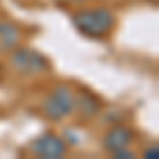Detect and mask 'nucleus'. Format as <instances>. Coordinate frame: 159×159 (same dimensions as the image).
I'll return each mask as SVG.
<instances>
[{
  "mask_svg": "<svg viewBox=\"0 0 159 159\" xmlns=\"http://www.w3.org/2000/svg\"><path fill=\"white\" fill-rule=\"evenodd\" d=\"M7 60H9L13 72L19 76H28V79L47 74L51 70V61L47 55H43L40 51L32 49V47H24V45H17L15 49L9 51Z\"/></svg>",
  "mask_w": 159,
  "mask_h": 159,
  "instance_id": "2",
  "label": "nucleus"
},
{
  "mask_svg": "<svg viewBox=\"0 0 159 159\" xmlns=\"http://www.w3.org/2000/svg\"><path fill=\"white\" fill-rule=\"evenodd\" d=\"M21 38H24V32L15 21L0 19V55H7L11 49L21 45Z\"/></svg>",
  "mask_w": 159,
  "mask_h": 159,
  "instance_id": "6",
  "label": "nucleus"
},
{
  "mask_svg": "<svg viewBox=\"0 0 159 159\" xmlns=\"http://www.w3.org/2000/svg\"><path fill=\"white\" fill-rule=\"evenodd\" d=\"M142 157L144 159H159V144L155 142L153 147H147L142 151Z\"/></svg>",
  "mask_w": 159,
  "mask_h": 159,
  "instance_id": "8",
  "label": "nucleus"
},
{
  "mask_svg": "<svg viewBox=\"0 0 159 159\" xmlns=\"http://www.w3.org/2000/svg\"><path fill=\"white\" fill-rule=\"evenodd\" d=\"M70 21L81 36L89 40H104L115 32L117 15L108 7H89V9H76L70 15Z\"/></svg>",
  "mask_w": 159,
  "mask_h": 159,
  "instance_id": "1",
  "label": "nucleus"
},
{
  "mask_svg": "<svg viewBox=\"0 0 159 159\" xmlns=\"http://www.w3.org/2000/svg\"><path fill=\"white\" fill-rule=\"evenodd\" d=\"M55 4H60V7H70V4H83L87 0H53Z\"/></svg>",
  "mask_w": 159,
  "mask_h": 159,
  "instance_id": "10",
  "label": "nucleus"
},
{
  "mask_svg": "<svg viewBox=\"0 0 159 159\" xmlns=\"http://www.w3.org/2000/svg\"><path fill=\"white\" fill-rule=\"evenodd\" d=\"M115 159H134V151H132V147L129 148H121V151H115V153H110Z\"/></svg>",
  "mask_w": 159,
  "mask_h": 159,
  "instance_id": "9",
  "label": "nucleus"
},
{
  "mask_svg": "<svg viewBox=\"0 0 159 159\" xmlns=\"http://www.w3.org/2000/svg\"><path fill=\"white\" fill-rule=\"evenodd\" d=\"M28 151L38 159H61L68 153V144L60 134L45 132V134L34 136L28 142Z\"/></svg>",
  "mask_w": 159,
  "mask_h": 159,
  "instance_id": "4",
  "label": "nucleus"
},
{
  "mask_svg": "<svg viewBox=\"0 0 159 159\" xmlns=\"http://www.w3.org/2000/svg\"><path fill=\"white\" fill-rule=\"evenodd\" d=\"M134 129L123 125V123H117V125H110L108 129L102 136V147L106 153H115V151H121V148H129L132 142H134Z\"/></svg>",
  "mask_w": 159,
  "mask_h": 159,
  "instance_id": "5",
  "label": "nucleus"
},
{
  "mask_svg": "<svg viewBox=\"0 0 159 159\" xmlns=\"http://www.w3.org/2000/svg\"><path fill=\"white\" fill-rule=\"evenodd\" d=\"M74 106H76V93L72 91V87L66 83H57L45 96L40 110L43 117L49 121H64L66 117L74 115Z\"/></svg>",
  "mask_w": 159,
  "mask_h": 159,
  "instance_id": "3",
  "label": "nucleus"
},
{
  "mask_svg": "<svg viewBox=\"0 0 159 159\" xmlns=\"http://www.w3.org/2000/svg\"><path fill=\"white\" fill-rule=\"evenodd\" d=\"M100 110H102V102L96 93H91L89 89H83L76 93V106H74V112H79L83 119H93L98 117Z\"/></svg>",
  "mask_w": 159,
  "mask_h": 159,
  "instance_id": "7",
  "label": "nucleus"
}]
</instances>
